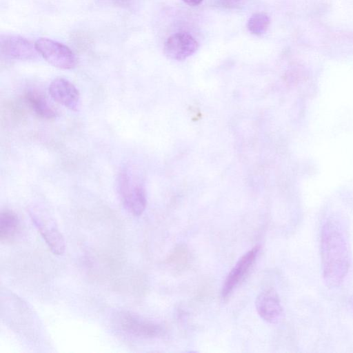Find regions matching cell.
<instances>
[{
	"label": "cell",
	"instance_id": "6da1fadb",
	"mask_svg": "<svg viewBox=\"0 0 353 353\" xmlns=\"http://www.w3.org/2000/svg\"><path fill=\"white\" fill-rule=\"evenodd\" d=\"M321 258L325 283L331 288L339 287L345 280L351 263L347 237L339 221L328 220L321 228Z\"/></svg>",
	"mask_w": 353,
	"mask_h": 353
},
{
	"label": "cell",
	"instance_id": "7a4b0ae2",
	"mask_svg": "<svg viewBox=\"0 0 353 353\" xmlns=\"http://www.w3.org/2000/svg\"><path fill=\"white\" fill-rule=\"evenodd\" d=\"M118 192L123 205L130 214L141 215L145 209V188L130 165L120 171L117 180Z\"/></svg>",
	"mask_w": 353,
	"mask_h": 353
},
{
	"label": "cell",
	"instance_id": "3957f363",
	"mask_svg": "<svg viewBox=\"0 0 353 353\" xmlns=\"http://www.w3.org/2000/svg\"><path fill=\"white\" fill-rule=\"evenodd\" d=\"M31 220L51 252L62 255L65 249L63 236L54 219L43 208L32 207L29 209Z\"/></svg>",
	"mask_w": 353,
	"mask_h": 353
},
{
	"label": "cell",
	"instance_id": "277c9868",
	"mask_svg": "<svg viewBox=\"0 0 353 353\" xmlns=\"http://www.w3.org/2000/svg\"><path fill=\"white\" fill-rule=\"evenodd\" d=\"M34 46L38 53L56 68L68 70L76 65L74 54L63 43L50 39L40 38L35 42Z\"/></svg>",
	"mask_w": 353,
	"mask_h": 353
},
{
	"label": "cell",
	"instance_id": "5b68a950",
	"mask_svg": "<svg viewBox=\"0 0 353 353\" xmlns=\"http://www.w3.org/2000/svg\"><path fill=\"white\" fill-rule=\"evenodd\" d=\"M117 323L123 333L138 338H153L162 330L159 325L128 312L120 313Z\"/></svg>",
	"mask_w": 353,
	"mask_h": 353
},
{
	"label": "cell",
	"instance_id": "8992f818",
	"mask_svg": "<svg viewBox=\"0 0 353 353\" xmlns=\"http://www.w3.org/2000/svg\"><path fill=\"white\" fill-rule=\"evenodd\" d=\"M48 92L52 99L72 111H78L81 107L79 90L70 81L57 78L50 84Z\"/></svg>",
	"mask_w": 353,
	"mask_h": 353
},
{
	"label": "cell",
	"instance_id": "52a82bcc",
	"mask_svg": "<svg viewBox=\"0 0 353 353\" xmlns=\"http://www.w3.org/2000/svg\"><path fill=\"white\" fill-rule=\"evenodd\" d=\"M0 49L1 54L6 57L20 60L34 59L39 54L29 41L16 35H2Z\"/></svg>",
	"mask_w": 353,
	"mask_h": 353
},
{
	"label": "cell",
	"instance_id": "ba28073f",
	"mask_svg": "<svg viewBox=\"0 0 353 353\" xmlns=\"http://www.w3.org/2000/svg\"><path fill=\"white\" fill-rule=\"evenodd\" d=\"M197 48L198 43L191 34L177 32L166 40L164 52L171 59L182 61L193 54Z\"/></svg>",
	"mask_w": 353,
	"mask_h": 353
},
{
	"label": "cell",
	"instance_id": "9c48e42d",
	"mask_svg": "<svg viewBox=\"0 0 353 353\" xmlns=\"http://www.w3.org/2000/svg\"><path fill=\"white\" fill-rule=\"evenodd\" d=\"M259 246H255L243 254L234 265L227 276L221 290L223 299L228 297L248 273L259 251Z\"/></svg>",
	"mask_w": 353,
	"mask_h": 353
},
{
	"label": "cell",
	"instance_id": "30bf717a",
	"mask_svg": "<svg viewBox=\"0 0 353 353\" xmlns=\"http://www.w3.org/2000/svg\"><path fill=\"white\" fill-rule=\"evenodd\" d=\"M256 309L261 319L270 323L278 322L283 314L279 297L273 289L265 290L259 294Z\"/></svg>",
	"mask_w": 353,
	"mask_h": 353
},
{
	"label": "cell",
	"instance_id": "8fae6325",
	"mask_svg": "<svg viewBox=\"0 0 353 353\" xmlns=\"http://www.w3.org/2000/svg\"><path fill=\"white\" fill-rule=\"evenodd\" d=\"M26 99L32 110L38 116L47 119L57 117V111L49 103L46 97L37 90L28 91L26 94Z\"/></svg>",
	"mask_w": 353,
	"mask_h": 353
},
{
	"label": "cell",
	"instance_id": "7c38bea8",
	"mask_svg": "<svg viewBox=\"0 0 353 353\" xmlns=\"http://www.w3.org/2000/svg\"><path fill=\"white\" fill-rule=\"evenodd\" d=\"M20 222L17 215L10 210H3L0 213V241H11L17 234Z\"/></svg>",
	"mask_w": 353,
	"mask_h": 353
},
{
	"label": "cell",
	"instance_id": "4fadbf2b",
	"mask_svg": "<svg viewBox=\"0 0 353 353\" xmlns=\"http://www.w3.org/2000/svg\"><path fill=\"white\" fill-rule=\"evenodd\" d=\"M269 24L270 18L267 14L257 13L250 18L248 22V28L251 33L259 35L265 32Z\"/></svg>",
	"mask_w": 353,
	"mask_h": 353
},
{
	"label": "cell",
	"instance_id": "5bb4252c",
	"mask_svg": "<svg viewBox=\"0 0 353 353\" xmlns=\"http://www.w3.org/2000/svg\"><path fill=\"white\" fill-rule=\"evenodd\" d=\"M218 3L226 8H234L242 5L245 0H217Z\"/></svg>",
	"mask_w": 353,
	"mask_h": 353
},
{
	"label": "cell",
	"instance_id": "9a60e30c",
	"mask_svg": "<svg viewBox=\"0 0 353 353\" xmlns=\"http://www.w3.org/2000/svg\"><path fill=\"white\" fill-rule=\"evenodd\" d=\"M186 4L194 6L200 4L203 0H183Z\"/></svg>",
	"mask_w": 353,
	"mask_h": 353
},
{
	"label": "cell",
	"instance_id": "2e32d148",
	"mask_svg": "<svg viewBox=\"0 0 353 353\" xmlns=\"http://www.w3.org/2000/svg\"><path fill=\"white\" fill-rule=\"evenodd\" d=\"M352 305H353V301H352Z\"/></svg>",
	"mask_w": 353,
	"mask_h": 353
}]
</instances>
